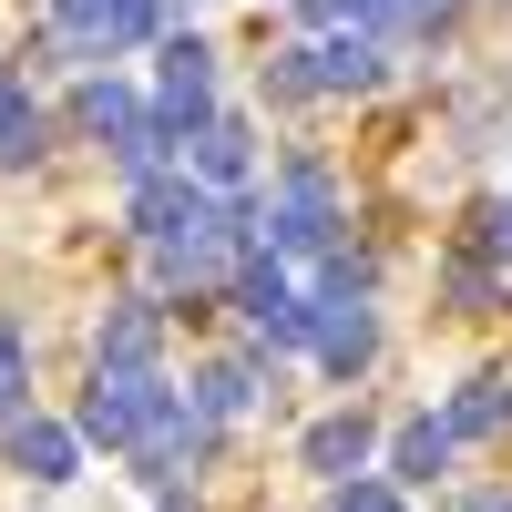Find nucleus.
Listing matches in <instances>:
<instances>
[{"label": "nucleus", "mask_w": 512, "mask_h": 512, "mask_svg": "<svg viewBox=\"0 0 512 512\" xmlns=\"http://www.w3.org/2000/svg\"><path fill=\"white\" fill-rule=\"evenodd\" d=\"M256 246H277V256L338 246V175L318 154H287L277 164V195H256Z\"/></svg>", "instance_id": "obj_1"}, {"label": "nucleus", "mask_w": 512, "mask_h": 512, "mask_svg": "<svg viewBox=\"0 0 512 512\" xmlns=\"http://www.w3.org/2000/svg\"><path fill=\"white\" fill-rule=\"evenodd\" d=\"M164 410H175V390H164L154 369H93V390H82L72 431H82V451H134Z\"/></svg>", "instance_id": "obj_2"}, {"label": "nucleus", "mask_w": 512, "mask_h": 512, "mask_svg": "<svg viewBox=\"0 0 512 512\" xmlns=\"http://www.w3.org/2000/svg\"><path fill=\"white\" fill-rule=\"evenodd\" d=\"M216 113H226V103H216V52H205L195 31H175V41H164V72H154V123H164L175 144H195Z\"/></svg>", "instance_id": "obj_3"}, {"label": "nucleus", "mask_w": 512, "mask_h": 512, "mask_svg": "<svg viewBox=\"0 0 512 512\" xmlns=\"http://www.w3.org/2000/svg\"><path fill=\"white\" fill-rule=\"evenodd\" d=\"M308 349H318V369L359 379V369L379 359V318H369V297H318V318H308Z\"/></svg>", "instance_id": "obj_4"}, {"label": "nucleus", "mask_w": 512, "mask_h": 512, "mask_svg": "<svg viewBox=\"0 0 512 512\" xmlns=\"http://www.w3.org/2000/svg\"><path fill=\"white\" fill-rule=\"evenodd\" d=\"M154 359H164V308H154V297L103 308V328H93V369H154Z\"/></svg>", "instance_id": "obj_5"}, {"label": "nucleus", "mask_w": 512, "mask_h": 512, "mask_svg": "<svg viewBox=\"0 0 512 512\" xmlns=\"http://www.w3.org/2000/svg\"><path fill=\"white\" fill-rule=\"evenodd\" d=\"M369 451H379L369 410H328V420H308V441H297V461H308L318 482H349V472H369Z\"/></svg>", "instance_id": "obj_6"}, {"label": "nucleus", "mask_w": 512, "mask_h": 512, "mask_svg": "<svg viewBox=\"0 0 512 512\" xmlns=\"http://www.w3.org/2000/svg\"><path fill=\"white\" fill-rule=\"evenodd\" d=\"M195 185H216V195H246L256 185V134H246V113H216L195 134Z\"/></svg>", "instance_id": "obj_7"}, {"label": "nucleus", "mask_w": 512, "mask_h": 512, "mask_svg": "<svg viewBox=\"0 0 512 512\" xmlns=\"http://www.w3.org/2000/svg\"><path fill=\"white\" fill-rule=\"evenodd\" d=\"M379 72H390V41H379L369 21H338V31L318 41V82H328V93H369Z\"/></svg>", "instance_id": "obj_8"}, {"label": "nucleus", "mask_w": 512, "mask_h": 512, "mask_svg": "<svg viewBox=\"0 0 512 512\" xmlns=\"http://www.w3.org/2000/svg\"><path fill=\"white\" fill-rule=\"evenodd\" d=\"M11 472H31V482H72L82 472V431L72 420H11Z\"/></svg>", "instance_id": "obj_9"}, {"label": "nucleus", "mask_w": 512, "mask_h": 512, "mask_svg": "<svg viewBox=\"0 0 512 512\" xmlns=\"http://www.w3.org/2000/svg\"><path fill=\"white\" fill-rule=\"evenodd\" d=\"M451 441H502L512 431V379L502 369H472V379H461V390H451Z\"/></svg>", "instance_id": "obj_10"}, {"label": "nucleus", "mask_w": 512, "mask_h": 512, "mask_svg": "<svg viewBox=\"0 0 512 512\" xmlns=\"http://www.w3.org/2000/svg\"><path fill=\"white\" fill-rule=\"evenodd\" d=\"M41 154H52V123H41V103L21 93V72H0V175H21Z\"/></svg>", "instance_id": "obj_11"}, {"label": "nucleus", "mask_w": 512, "mask_h": 512, "mask_svg": "<svg viewBox=\"0 0 512 512\" xmlns=\"http://www.w3.org/2000/svg\"><path fill=\"white\" fill-rule=\"evenodd\" d=\"M431 472H451V420H400L390 431V482H431Z\"/></svg>", "instance_id": "obj_12"}, {"label": "nucleus", "mask_w": 512, "mask_h": 512, "mask_svg": "<svg viewBox=\"0 0 512 512\" xmlns=\"http://www.w3.org/2000/svg\"><path fill=\"white\" fill-rule=\"evenodd\" d=\"M185 400H195L205 420H236V410H256V369H246V359H216V369H205Z\"/></svg>", "instance_id": "obj_13"}, {"label": "nucleus", "mask_w": 512, "mask_h": 512, "mask_svg": "<svg viewBox=\"0 0 512 512\" xmlns=\"http://www.w3.org/2000/svg\"><path fill=\"white\" fill-rule=\"evenodd\" d=\"M379 287V256L359 246H318V297H369Z\"/></svg>", "instance_id": "obj_14"}, {"label": "nucleus", "mask_w": 512, "mask_h": 512, "mask_svg": "<svg viewBox=\"0 0 512 512\" xmlns=\"http://www.w3.org/2000/svg\"><path fill=\"white\" fill-rule=\"evenodd\" d=\"M21 410H31V349H21V328L0 318V431H11Z\"/></svg>", "instance_id": "obj_15"}, {"label": "nucleus", "mask_w": 512, "mask_h": 512, "mask_svg": "<svg viewBox=\"0 0 512 512\" xmlns=\"http://www.w3.org/2000/svg\"><path fill=\"white\" fill-rule=\"evenodd\" d=\"M328 82H318V52H277L267 62V103H318Z\"/></svg>", "instance_id": "obj_16"}, {"label": "nucleus", "mask_w": 512, "mask_h": 512, "mask_svg": "<svg viewBox=\"0 0 512 512\" xmlns=\"http://www.w3.org/2000/svg\"><path fill=\"white\" fill-rule=\"evenodd\" d=\"M441 287L461 297V308H502V277H492V256H451V267H441Z\"/></svg>", "instance_id": "obj_17"}, {"label": "nucleus", "mask_w": 512, "mask_h": 512, "mask_svg": "<svg viewBox=\"0 0 512 512\" xmlns=\"http://www.w3.org/2000/svg\"><path fill=\"white\" fill-rule=\"evenodd\" d=\"M472 256H492V267H512V205H472Z\"/></svg>", "instance_id": "obj_18"}, {"label": "nucleus", "mask_w": 512, "mask_h": 512, "mask_svg": "<svg viewBox=\"0 0 512 512\" xmlns=\"http://www.w3.org/2000/svg\"><path fill=\"white\" fill-rule=\"evenodd\" d=\"M328 512H410V502H400V482H369V472H349V482L328 492Z\"/></svg>", "instance_id": "obj_19"}, {"label": "nucleus", "mask_w": 512, "mask_h": 512, "mask_svg": "<svg viewBox=\"0 0 512 512\" xmlns=\"http://www.w3.org/2000/svg\"><path fill=\"white\" fill-rule=\"evenodd\" d=\"M461 512H512V492H472V502H461Z\"/></svg>", "instance_id": "obj_20"}, {"label": "nucleus", "mask_w": 512, "mask_h": 512, "mask_svg": "<svg viewBox=\"0 0 512 512\" xmlns=\"http://www.w3.org/2000/svg\"><path fill=\"white\" fill-rule=\"evenodd\" d=\"M164 512H205V502H195V492H175V482H164Z\"/></svg>", "instance_id": "obj_21"}]
</instances>
